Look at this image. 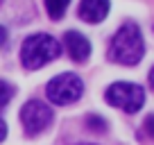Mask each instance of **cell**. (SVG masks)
Instances as JSON below:
<instances>
[{"label": "cell", "mask_w": 154, "mask_h": 145, "mask_svg": "<svg viewBox=\"0 0 154 145\" xmlns=\"http://www.w3.org/2000/svg\"><path fill=\"white\" fill-rule=\"evenodd\" d=\"M145 54V41L136 23H125L118 27L109 43V59L122 66H136Z\"/></svg>", "instance_id": "cell-1"}, {"label": "cell", "mask_w": 154, "mask_h": 145, "mask_svg": "<svg viewBox=\"0 0 154 145\" xmlns=\"http://www.w3.org/2000/svg\"><path fill=\"white\" fill-rule=\"evenodd\" d=\"M61 54V45L50 34H32L20 45V61L27 70H38Z\"/></svg>", "instance_id": "cell-2"}, {"label": "cell", "mask_w": 154, "mask_h": 145, "mask_svg": "<svg viewBox=\"0 0 154 145\" xmlns=\"http://www.w3.org/2000/svg\"><path fill=\"white\" fill-rule=\"evenodd\" d=\"M104 100L116 109H122L125 113H136L145 104V91L138 84L116 82L104 91Z\"/></svg>", "instance_id": "cell-3"}, {"label": "cell", "mask_w": 154, "mask_h": 145, "mask_svg": "<svg viewBox=\"0 0 154 145\" xmlns=\"http://www.w3.org/2000/svg\"><path fill=\"white\" fill-rule=\"evenodd\" d=\"M48 100L54 102L59 106H66V104H72L82 97L84 93V82L77 77L75 72H63V75H57L54 79L48 82Z\"/></svg>", "instance_id": "cell-4"}, {"label": "cell", "mask_w": 154, "mask_h": 145, "mask_svg": "<svg viewBox=\"0 0 154 145\" xmlns=\"http://www.w3.org/2000/svg\"><path fill=\"white\" fill-rule=\"evenodd\" d=\"M20 122H23L27 134L36 136L52 122V111H50L48 104H43L41 100H29V102H25L23 109H20Z\"/></svg>", "instance_id": "cell-5"}, {"label": "cell", "mask_w": 154, "mask_h": 145, "mask_svg": "<svg viewBox=\"0 0 154 145\" xmlns=\"http://www.w3.org/2000/svg\"><path fill=\"white\" fill-rule=\"evenodd\" d=\"M63 41H66V50H68V54H70L72 61L82 63V61H86V59L91 57V41H88L84 34L70 29V32H66Z\"/></svg>", "instance_id": "cell-6"}, {"label": "cell", "mask_w": 154, "mask_h": 145, "mask_svg": "<svg viewBox=\"0 0 154 145\" xmlns=\"http://www.w3.org/2000/svg\"><path fill=\"white\" fill-rule=\"evenodd\" d=\"M109 14V0H82L79 2V18L84 23H100Z\"/></svg>", "instance_id": "cell-7"}, {"label": "cell", "mask_w": 154, "mask_h": 145, "mask_svg": "<svg viewBox=\"0 0 154 145\" xmlns=\"http://www.w3.org/2000/svg\"><path fill=\"white\" fill-rule=\"evenodd\" d=\"M68 2L70 0H45V11L52 20H59L68 9Z\"/></svg>", "instance_id": "cell-8"}, {"label": "cell", "mask_w": 154, "mask_h": 145, "mask_svg": "<svg viewBox=\"0 0 154 145\" xmlns=\"http://www.w3.org/2000/svg\"><path fill=\"white\" fill-rule=\"evenodd\" d=\"M14 97V86L7 84L5 79H0V109L9 104V100Z\"/></svg>", "instance_id": "cell-9"}, {"label": "cell", "mask_w": 154, "mask_h": 145, "mask_svg": "<svg viewBox=\"0 0 154 145\" xmlns=\"http://www.w3.org/2000/svg\"><path fill=\"white\" fill-rule=\"evenodd\" d=\"M88 127H93V129H95V131H102V129H104V127H106V122L104 120H100V118H95V116H88Z\"/></svg>", "instance_id": "cell-10"}, {"label": "cell", "mask_w": 154, "mask_h": 145, "mask_svg": "<svg viewBox=\"0 0 154 145\" xmlns=\"http://www.w3.org/2000/svg\"><path fill=\"white\" fill-rule=\"evenodd\" d=\"M145 131L154 138V113H149V116L145 118Z\"/></svg>", "instance_id": "cell-11"}, {"label": "cell", "mask_w": 154, "mask_h": 145, "mask_svg": "<svg viewBox=\"0 0 154 145\" xmlns=\"http://www.w3.org/2000/svg\"><path fill=\"white\" fill-rule=\"evenodd\" d=\"M5 138H7V122L0 118V143H2Z\"/></svg>", "instance_id": "cell-12"}, {"label": "cell", "mask_w": 154, "mask_h": 145, "mask_svg": "<svg viewBox=\"0 0 154 145\" xmlns=\"http://www.w3.org/2000/svg\"><path fill=\"white\" fill-rule=\"evenodd\" d=\"M5 43H7V29L2 27V25H0V48H2Z\"/></svg>", "instance_id": "cell-13"}, {"label": "cell", "mask_w": 154, "mask_h": 145, "mask_svg": "<svg viewBox=\"0 0 154 145\" xmlns=\"http://www.w3.org/2000/svg\"><path fill=\"white\" fill-rule=\"evenodd\" d=\"M149 86L154 88V66H152V70H149Z\"/></svg>", "instance_id": "cell-14"}, {"label": "cell", "mask_w": 154, "mask_h": 145, "mask_svg": "<svg viewBox=\"0 0 154 145\" xmlns=\"http://www.w3.org/2000/svg\"><path fill=\"white\" fill-rule=\"evenodd\" d=\"M86 145H88V143H86Z\"/></svg>", "instance_id": "cell-15"}]
</instances>
